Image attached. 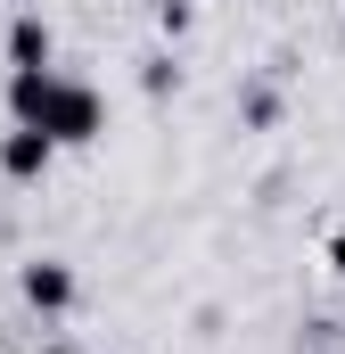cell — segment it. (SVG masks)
<instances>
[{"mask_svg": "<svg viewBox=\"0 0 345 354\" xmlns=\"http://www.w3.org/2000/svg\"><path fill=\"white\" fill-rule=\"evenodd\" d=\"M140 83H148V91H157V99H165V91L181 83V66H172V58H148V75H140Z\"/></svg>", "mask_w": 345, "mask_h": 354, "instance_id": "cell-6", "label": "cell"}, {"mask_svg": "<svg viewBox=\"0 0 345 354\" xmlns=\"http://www.w3.org/2000/svg\"><path fill=\"white\" fill-rule=\"evenodd\" d=\"M50 165H58V140H50L41 124H17V132L0 140V174L8 181H41Z\"/></svg>", "mask_w": 345, "mask_h": 354, "instance_id": "cell-3", "label": "cell"}, {"mask_svg": "<svg viewBox=\"0 0 345 354\" xmlns=\"http://www.w3.org/2000/svg\"><path fill=\"white\" fill-rule=\"evenodd\" d=\"M17 288H25V305H33V313H66V305L83 297L75 264H58V256H33V264L17 272Z\"/></svg>", "mask_w": 345, "mask_h": 354, "instance_id": "cell-2", "label": "cell"}, {"mask_svg": "<svg viewBox=\"0 0 345 354\" xmlns=\"http://www.w3.org/2000/svg\"><path fill=\"white\" fill-rule=\"evenodd\" d=\"M33 124H41V132H50L58 149H90V140L107 132V99H99V91H90V83H75V75H58V83H50V99H41V115H33Z\"/></svg>", "mask_w": 345, "mask_h": 354, "instance_id": "cell-1", "label": "cell"}, {"mask_svg": "<svg viewBox=\"0 0 345 354\" xmlns=\"http://www.w3.org/2000/svg\"><path fill=\"white\" fill-rule=\"evenodd\" d=\"M50 58H58V33H50V17L25 8V17L8 25V66H50Z\"/></svg>", "mask_w": 345, "mask_h": 354, "instance_id": "cell-4", "label": "cell"}, {"mask_svg": "<svg viewBox=\"0 0 345 354\" xmlns=\"http://www.w3.org/2000/svg\"><path fill=\"white\" fill-rule=\"evenodd\" d=\"M41 354H83V346H41Z\"/></svg>", "mask_w": 345, "mask_h": 354, "instance_id": "cell-8", "label": "cell"}, {"mask_svg": "<svg viewBox=\"0 0 345 354\" xmlns=\"http://www.w3.org/2000/svg\"><path fill=\"white\" fill-rule=\"evenodd\" d=\"M157 33H165V41L189 33V0H157Z\"/></svg>", "mask_w": 345, "mask_h": 354, "instance_id": "cell-5", "label": "cell"}, {"mask_svg": "<svg viewBox=\"0 0 345 354\" xmlns=\"http://www.w3.org/2000/svg\"><path fill=\"white\" fill-rule=\"evenodd\" d=\"M329 264H337V280H345V231H337V239H329Z\"/></svg>", "mask_w": 345, "mask_h": 354, "instance_id": "cell-7", "label": "cell"}]
</instances>
